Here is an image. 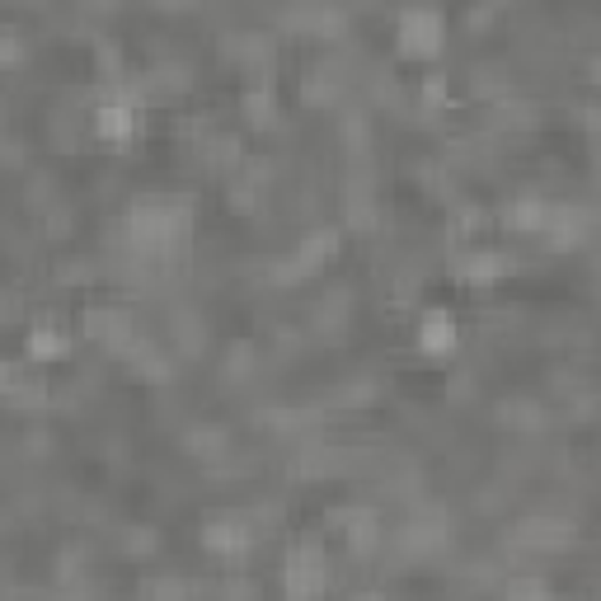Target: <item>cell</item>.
Instances as JSON below:
<instances>
[{
    "label": "cell",
    "instance_id": "obj_8",
    "mask_svg": "<svg viewBox=\"0 0 601 601\" xmlns=\"http://www.w3.org/2000/svg\"><path fill=\"white\" fill-rule=\"evenodd\" d=\"M29 353L38 357V362H52V357H66L71 353V343H66L62 329H38L29 339Z\"/></svg>",
    "mask_w": 601,
    "mask_h": 601
},
{
    "label": "cell",
    "instance_id": "obj_10",
    "mask_svg": "<svg viewBox=\"0 0 601 601\" xmlns=\"http://www.w3.org/2000/svg\"><path fill=\"white\" fill-rule=\"evenodd\" d=\"M15 381H19V371L10 367V362H0V390H10Z\"/></svg>",
    "mask_w": 601,
    "mask_h": 601
},
{
    "label": "cell",
    "instance_id": "obj_1",
    "mask_svg": "<svg viewBox=\"0 0 601 601\" xmlns=\"http://www.w3.org/2000/svg\"><path fill=\"white\" fill-rule=\"evenodd\" d=\"M400 43H404V52H414V57H432V52L442 47V19L432 15V10H404Z\"/></svg>",
    "mask_w": 601,
    "mask_h": 601
},
{
    "label": "cell",
    "instance_id": "obj_5",
    "mask_svg": "<svg viewBox=\"0 0 601 601\" xmlns=\"http://www.w3.org/2000/svg\"><path fill=\"white\" fill-rule=\"evenodd\" d=\"M418 343H423V353H451L456 348V324H451L447 310H432L428 320H423V329H418Z\"/></svg>",
    "mask_w": 601,
    "mask_h": 601
},
{
    "label": "cell",
    "instance_id": "obj_2",
    "mask_svg": "<svg viewBox=\"0 0 601 601\" xmlns=\"http://www.w3.org/2000/svg\"><path fill=\"white\" fill-rule=\"evenodd\" d=\"M132 127H137V113H132V104H123V99H108V104L94 108V132L104 141H127Z\"/></svg>",
    "mask_w": 601,
    "mask_h": 601
},
{
    "label": "cell",
    "instance_id": "obj_3",
    "mask_svg": "<svg viewBox=\"0 0 601 601\" xmlns=\"http://www.w3.org/2000/svg\"><path fill=\"white\" fill-rule=\"evenodd\" d=\"M324 587V564L320 550H296L292 564H287V592H320Z\"/></svg>",
    "mask_w": 601,
    "mask_h": 601
},
{
    "label": "cell",
    "instance_id": "obj_9",
    "mask_svg": "<svg viewBox=\"0 0 601 601\" xmlns=\"http://www.w3.org/2000/svg\"><path fill=\"white\" fill-rule=\"evenodd\" d=\"M245 113L254 118V123H268V118H273V94H268V90H249L245 94Z\"/></svg>",
    "mask_w": 601,
    "mask_h": 601
},
{
    "label": "cell",
    "instance_id": "obj_7",
    "mask_svg": "<svg viewBox=\"0 0 601 601\" xmlns=\"http://www.w3.org/2000/svg\"><path fill=\"white\" fill-rule=\"evenodd\" d=\"M508 226H517V231H545L550 226V207L540 198H522L508 207Z\"/></svg>",
    "mask_w": 601,
    "mask_h": 601
},
{
    "label": "cell",
    "instance_id": "obj_6",
    "mask_svg": "<svg viewBox=\"0 0 601 601\" xmlns=\"http://www.w3.org/2000/svg\"><path fill=\"white\" fill-rule=\"evenodd\" d=\"M498 273H503V259H498V254H465V259H456V278L475 282V287L494 282Z\"/></svg>",
    "mask_w": 601,
    "mask_h": 601
},
{
    "label": "cell",
    "instance_id": "obj_4",
    "mask_svg": "<svg viewBox=\"0 0 601 601\" xmlns=\"http://www.w3.org/2000/svg\"><path fill=\"white\" fill-rule=\"evenodd\" d=\"M202 540H207V550H212V555H245L249 526H240L235 517H226V522L207 526V531H202Z\"/></svg>",
    "mask_w": 601,
    "mask_h": 601
}]
</instances>
